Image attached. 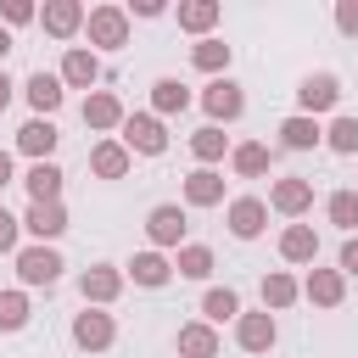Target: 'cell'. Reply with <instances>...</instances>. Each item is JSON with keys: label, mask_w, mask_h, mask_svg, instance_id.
<instances>
[{"label": "cell", "mask_w": 358, "mask_h": 358, "mask_svg": "<svg viewBox=\"0 0 358 358\" xmlns=\"http://www.w3.org/2000/svg\"><path fill=\"white\" fill-rule=\"evenodd\" d=\"M123 151H129V157H134V151H140V157H162V151H168L162 117H157V112H129V117H123Z\"/></svg>", "instance_id": "cell-1"}, {"label": "cell", "mask_w": 358, "mask_h": 358, "mask_svg": "<svg viewBox=\"0 0 358 358\" xmlns=\"http://www.w3.org/2000/svg\"><path fill=\"white\" fill-rule=\"evenodd\" d=\"M84 28H90V45H101V50H123L129 45V11L123 6H95L84 17Z\"/></svg>", "instance_id": "cell-2"}, {"label": "cell", "mask_w": 358, "mask_h": 358, "mask_svg": "<svg viewBox=\"0 0 358 358\" xmlns=\"http://www.w3.org/2000/svg\"><path fill=\"white\" fill-rule=\"evenodd\" d=\"M62 252L56 246H22L17 252V274H22V285H56L62 280Z\"/></svg>", "instance_id": "cell-3"}, {"label": "cell", "mask_w": 358, "mask_h": 358, "mask_svg": "<svg viewBox=\"0 0 358 358\" xmlns=\"http://www.w3.org/2000/svg\"><path fill=\"white\" fill-rule=\"evenodd\" d=\"M296 101H302V117L330 112V106L341 101V78H336V73H308V78L296 84Z\"/></svg>", "instance_id": "cell-4"}, {"label": "cell", "mask_w": 358, "mask_h": 358, "mask_svg": "<svg viewBox=\"0 0 358 358\" xmlns=\"http://www.w3.org/2000/svg\"><path fill=\"white\" fill-rule=\"evenodd\" d=\"M201 106H207V117H213V129H218V123H229V117H241V112H246V95H241V84L213 78V84L201 90Z\"/></svg>", "instance_id": "cell-5"}, {"label": "cell", "mask_w": 358, "mask_h": 358, "mask_svg": "<svg viewBox=\"0 0 358 358\" xmlns=\"http://www.w3.org/2000/svg\"><path fill=\"white\" fill-rule=\"evenodd\" d=\"M62 90H95V78H101V56L95 50H84V45H73L67 56H62Z\"/></svg>", "instance_id": "cell-6"}, {"label": "cell", "mask_w": 358, "mask_h": 358, "mask_svg": "<svg viewBox=\"0 0 358 358\" xmlns=\"http://www.w3.org/2000/svg\"><path fill=\"white\" fill-rule=\"evenodd\" d=\"M302 296H308L313 308H341V296H347V274H341V268H308Z\"/></svg>", "instance_id": "cell-7"}, {"label": "cell", "mask_w": 358, "mask_h": 358, "mask_svg": "<svg viewBox=\"0 0 358 358\" xmlns=\"http://www.w3.org/2000/svg\"><path fill=\"white\" fill-rule=\"evenodd\" d=\"M56 140H62V134H56V123H50V117H28V123L17 129V151H22V157H34V162H50Z\"/></svg>", "instance_id": "cell-8"}, {"label": "cell", "mask_w": 358, "mask_h": 358, "mask_svg": "<svg viewBox=\"0 0 358 358\" xmlns=\"http://www.w3.org/2000/svg\"><path fill=\"white\" fill-rule=\"evenodd\" d=\"M22 229H28V235H39V246H45V241H56V235L67 229V207H62V201H28Z\"/></svg>", "instance_id": "cell-9"}, {"label": "cell", "mask_w": 358, "mask_h": 358, "mask_svg": "<svg viewBox=\"0 0 358 358\" xmlns=\"http://www.w3.org/2000/svg\"><path fill=\"white\" fill-rule=\"evenodd\" d=\"M112 336H117L112 313H95V308H84V313L73 319V341H78L84 352H101V347H112Z\"/></svg>", "instance_id": "cell-10"}, {"label": "cell", "mask_w": 358, "mask_h": 358, "mask_svg": "<svg viewBox=\"0 0 358 358\" xmlns=\"http://www.w3.org/2000/svg\"><path fill=\"white\" fill-rule=\"evenodd\" d=\"M263 224H268V207H263L257 196L229 201V235H235V241H257V235H263Z\"/></svg>", "instance_id": "cell-11"}, {"label": "cell", "mask_w": 358, "mask_h": 358, "mask_svg": "<svg viewBox=\"0 0 358 358\" xmlns=\"http://www.w3.org/2000/svg\"><path fill=\"white\" fill-rule=\"evenodd\" d=\"M274 336H280V330H274V313H268V308H263V313H241V319H235V341H241L246 352H268V347H274Z\"/></svg>", "instance_id": "cell-12"}, {"label": "cell", "mask_w": 358, "mask_h": 358, "mask_svg": "<svg viewBox=\"0 0 358 358\" xmlns=\"http://www.w3.org/2000/svg\"><path fill=\"white\" fill-rule=\"evenodd\" d=\"M268 201H274V213H285V218H302V213L313 207V185H308V179H274Z\"/></svg>", "instance_id": "cell-13"}, {"label": "cell", "mask_w": 358, "mask_h": 358, "mask_svg": "<svg viewBox=\"0 0 358 358\" xmlns=\"http://www.w3.org/2000/svg\"><path fill=\"white\" fill-rule=\"evenodd\" d=\"M145 235H151V246H179V241H185V213H179L173 201L151 207V218H145Z\"/></svg>", "instance_id": "cell-14"}, {"label": "cell", "mask_w": 358, "mask_h": 358, "mask_svg": "<svg viewBox=\"0 0 358 358\" xmlns=\"http://www.w3.org/2000/svg\"><path fill=\"white\" fill-rule=\"evenodd\" d=\"M39 22H45V34H56V39H73V34L84 28V6H78V0H50V6L39 11Z\"/></svg>", "instance_id": "cell-15"}, {"label": "cell", "mask_w": 358, "mask_h": 358, "mask_svg": "<svg viewBox=\"0 0 358 358\" xmlns=\"http://www.w3.org/2000/svg\"><path fill=\"white\" fill-rule=\"evenodd\" d=\"M123 117H129V112H123L117 95H106V90H90V95H84V123H90V129H123Z\"/></svg>", "instance_id": "cell-16"}, {"label": "cell", "mask_w": 358, "mask_h": 358, "mask_svg": "<svg viewBox=\"0 0 358 358\" xmlns=\"http://www.w3.org/2000/svg\"><path fill=\"white\" fill-rule=\"evenodd\" d=\"M78 291H84V308H90V302L101 308V302H112V296L123 291V274H117V268H106V263H95V268H84Z\"/></svg>", "instance_id": "cell-17"}, {"label": "cell", "mask_w": 358, "mask_h": 358, "mask_svg": "<svg viewBox=\"0 0 358 358\" xmlns=\"http://www.w3.org/2000/svg\"><path fill=\"white\" fill-rule=\"evenodd\" d=\"M179 358H218V330L207 319L179 324Z\"/></svg>", "instance_id": "cell-18"}, {"label": "cell", "mask_w": 358, "mask_h": 358, "mask_svg": "<svg viewBox=\"0 0 358 358\" xmlns=\"http://www.w3.org/2000/svg\"><path fill=\"white\" fill-rule=\"evenodd\" d=\"M22 90H28V106H34V112H39V117H50V112H56V106H62V95H67V90H62V78H56V73H34V78H28V84H22Z\"/></svg>", "instance_id": "cell-19"}, {"label": "cell", "mask_w": 358, "mask_h": 358, "mask_svg": "<svg viewBox=\"0 0 358 358\" xmlns=\"http://www.w3.org/2000/svg\"><path fill=\"white\" fill-rule=\"evenodd\" d=\"M185 201H190V207H218V201H224V173L196 168V173L185 179Z\"/></svg>", "instance_id": "cell-20"}, {"label": "cell", "mask_w": 358, "mask_h": 358, "mask_svg": "<svg viewBox=\"0 0 358 358\" xmlns=\"http://www.w3.org/2000/svg\"><path fill=\"white\" fill-rule=\"evenodd\" d=\"M319 140H324V129H319L313 117H302V112L280 123V145H285V151H313Z\"/></svg>", "instance_id": "cell-21"}, {"label": "cell", "mask_w": 358, "mask_h": 358, "mask_svg": "<svg viewBox=\"0 0 358 358\" xmlns=\"http://www.w3.org/2000/svg\"><path fill=\"white\" fill-rule=\"evenodd\" d=\"M90 168H95V179H123V173H129V151H123V140H101V145L90 151Z\"/></svg>", "instance_id": "cell-22"}, {"label": "cell", "mask_w": 358, "mask_h": 358, "mask_svg": "<svg viewBox=\"0 0 358 358\" xmlns=\"http://www.w3.org/2000/svg\"><path fill=\"white\" fill-rule=\"evenodd\" d=\"M280 257H285V263H313V257H319V235H313L308 224H291V229L280 235Z\"/></svg>", "instance_id": "cell-23"}, {"label": "cell", "mask_w": 358, "mask_h": 358, "mask_svg": "<svg viewBox=\"0 0 358 358\" xmlns=\"http://www.w3.org/2000/svg\"><path fill=\"white\" fill-rule=\"evenodd\" d=\"M173 17H179V28H185V34H207V28L224 17V6H218V0H185Z\"/></svg>", "instance_id": "cell-24"}, {"label": "cell", "mask_w": 358, "mask_h": 358, "mask_svg": "<svg viewBox=\"0 0 358 358\" xmlns=\"http://www.w3.org/2000/svg\"><path fill=\"white\" fill-rule=\"evenodd\" d=\"M22 185H28L34 201H62V168H56V162H34Z\"/></svg>", "instance_id": "cell-25"}, {"label": "cell", "mask_w": 358, "mask_h": 358, "mask_svg": "<svg viewBox=\"0 0 358 358\" xmlns=\"http://www.w3.org/2000/svg\"><path fill=\"white\" fill-rule=\"evenodd\" d=\"M129 274H134V285H168V274H173V263L162 257V252H134V263H129Z\"/></svg>", "instance_id": "cell-26"}, {"label": "cell", "mask_w": 358, "mask_h": 358, "mask_svg": "<svg viewBox=\"0 0 358 358\" xmlns=\"http://www.w3.org/2000/svg\"><path fill=\"white\" fill-rule=\"evenodd\" d=\"M151 106H157V117H173V112L190 106V90H185L179 78H157V84H151Z\"/></svg>", "instance_id": "cell-27"}, {"label": "cell", "mask_w": 358, "mask_h": 358, "mask_svg": "<svg viewBox=\"0 0 358 358\" xmlns=\"http://www.w3.org/2000/svg\"><path fill=\"white\" fill-rule=\"evenodd\" d=\"M229 162H235L241 179H257V173H268V145H263V140H246V145L229 151Z\"/></svg>", "instance_id": "cell-28"}, {"label": "cell", "mask_w": 358, "mask_h": 358, "mask_svg": "<svg viewBox=\"0 0 358 358\" xmlns=\"http://www.w3.org/2000/svg\"><path fill=\"white\" fill-rule=\"evenodd\" d=\"M201 313H207V324H224V319H241V296H235L229 285H213V291L201 296Z\"/></svg>", "instance_id": "cell-29"}, {"label": "cell", "mask_w": 358, "mask_h": 358, "mask_svg": "<svg viewBox=\"0 0 358 358\" xmlns=\"http://www.w3.org/2000/svg\"><path fill=\"white\" fill-rule=\"evenodd\" d=\"M296 296H302V285H296L291 274H280V268L263 274V308H291Z\"/></svg>", "instance_id": "cell-30"}, {"label": "cell", "mask_w": 358, "mask_h": 358, "mask_svg": "<svg viewBox=\"0 0 358 358\" xmlns=\"http://www.w3.org/2000/svg\"><path fill=\"white\" fill-rule=\"evenodd\" d=\"M190 151H196V162L207 168V162H218V157L229 151V140H224V134H218V129L207 123V129H196V134H190Z\"/></svg>", "instance_id": "cell-31"}, {"label": "cell", "mask_w": 358, "mask_h": 358, "mask_svg": "<svg viewBox=\"0 0 358 358\" xmlns=\"http://www.w3.org/2000/svg\"><path fill=\"white\" fill-rule=\"evenodd\" d=\"M324 213H330L336 229H358V190H336V196L324 201Z\"/></svg>", "instance_id": "cell-32"}, {"label": "cell", "mask_w": 358, "mask_h": 358, "mask_svg": "<svg viewBox=\"0 0 358 358\" xmlns=\"http://www.w3.org/2000/svg\"><path fill=\"white\" fill-rule=\"evenodd\" d=\"M190 62H196L201 73H224V67H229V45H224V39H201V45L190 50Z\"/></svg>", "instance_id": "cell-33"}, {"label": "cell", "mask_w": 358, "mask_h": 358, "mask_svg": "<svg viewBox=\"0 0 358 358\" xmlns=\"http://www.w3.org/2000/svg\"><path fill=\"white\" fill-rule=\"evenodd\" d=\"M185 280H207L213 274V252L207 246H179V263H173Z\"/></svg>", "instance_id": "cell-34"}, {"label": "cell", "mask_w": 358, "mask_h": 358, "mask_svg": "<svg viewBox=\"0 0 358 358\" xmlns=\"http://www.w3.org/2000/svg\"><path fill=\"white\" fill-rule=\"evenodd\" d=\"M324 145L341 151V157H352V151H358V117H336V123L324 129Z\"/></svg>", "instance_id": "cell-35"}, {"label": "cell", "mask_w": 358, "mask_h": 358, "mask_svg": "<svg viewBox=\"0 0 358 358\" xmlns=\"http://www.w3.org/2000/svg\"><path fill=\"white\" fill-rule=\"evenodd\" d=\"M28 324V296L22 291H0V330H22Z\"/></svg>", "instance_id": "cell-36"}, {"label": "cell", "mask_w": 358, "mask_h": 358, "mask_svg": "<svg viewBox=\"0 0 358 358\" xmlns=\"http://www.w3.org/2000/svg\"><path fill=\"white\" fill-rule=\"evenodd\" d=\"M336 28L341 34H358V0H341L336 6Z\"/></svg>", "instance_id": "cell-37"}, {"label": "cell", "mask_w": 358, "mask_h": 358, "mask_svg": "<svg viewBox=\"0 0 358 358\" xmlns=\"http://www.w3.org/2000/svg\"><path fill=\"white\" fill-rule=\"evenodd\" d=\"M17 229H22V218H11V213L0 207V252H11V246H17Z\"/></svg>", "instance_id": "cell-38"}, {"label": "cell", "mask_w": 358, "mask_h": 358, "mask_svg": "<svg viewBox=\"0 0 358 358\" xmlns=\"http://www.w3.org/2000/svg\"><path fill=\"white\" fill-rule=\"evenodd\" d=\"M0 17H6V22H34V6H28V0H6Z\"/></svg>", "instance_id": "cell-39"}, {"label": "cell", "mask_w": 358, "mask_h": 358, "mask_svg": "<svg viewBox=\"0 0 358 358\" xmlns=\"http://www.w3.org/2000/svg\"><path fill=\"white\" fill-rule=\"evenodd\" d=\"M341 274H358V235L341 241Z\"/></svg>", "instance_id": "cell-40"}, {"label": "cell", "mask_w": 358, "mask_h": 358, "mask_svg": "<svg viewBox=\"0 0 358 358\" xmlns=\"http://www.w3.org/2000/svg\"><path fill=\"white\" fill-rule=\"evenodd\" d=\"M134 17H162V0H134Z\"/></svg>", "instance_id": "cell-41"}, {"label": "cell", "mask_w": 358, "mask_h": 358, "mask_svg": "<svg viewBox=\"0 0 358 358\" xmlns=\"http://www.w3.org/2000/svg\"><path fill=\"white\" fill-rule=\"evenodd\" d=\"M11 90H17V84H11V78H6V67H0V112L11 106Z\"/></svg>", "instance_id": "cell-42"}, {"label": "cell", "mask_w": 358, "mask_h": 358, "mask_svg": "<svg viewBox=\"0 0 358 358\" xmlns=\"http://www.w3.org/2000/svg\"><path fill=\"white\" fill-rule=\"evenodd\" d=\"M11 185V151H0V190Z\"/></svg>", "instance_id": "cell-43"}, {"label": "cell", "mask_w": 358, "mask_h": 358, "mask_svg": "<svg viewBox=\"0 0 358 358\" xmlns=\"http://www.w3.org/2000/svg\"><path fill=\"white\" fill-rule=\"evenodd\" d=\"M6 50H11V34H6V28H0V62H6Z\"/></svg>", "instance_id": "cell-44"}]
</instances>
